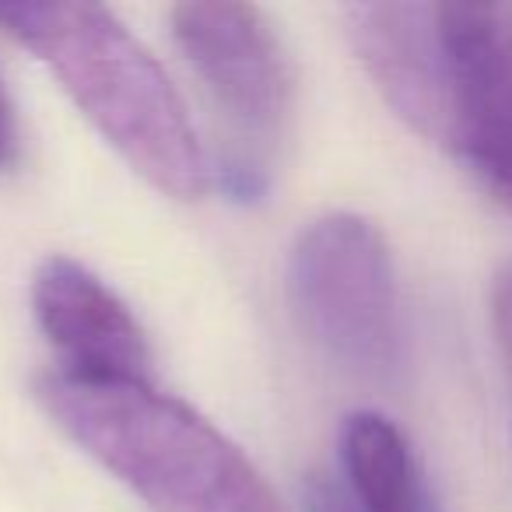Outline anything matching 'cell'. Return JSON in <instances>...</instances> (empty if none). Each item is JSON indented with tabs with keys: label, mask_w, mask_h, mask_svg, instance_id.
I'll list each match as a JSON object with an SVG mask.
<instances>
[{
	"label": "cell",
	"mask_w": 512,
	"mask_h": 512,
	"mask_svg": "<svg viewBox=\"0 0 512 512\" xmlns=\"http://www.w3.org/2000/svg\"><path fill=\"white\" fill-rule=\"evenodd\" d=\"M491 330H495V344L512 372V256L491 278Z\"/></svg>",
	"instance_id": "9c48e42d"
},
{
	"label": "cell",
	"mask_w": 512,
	"mask_h": 512,
	"mask_svg": "<svg viewBox=\"0 0 512 512\" xmlns=\"http://www.w3.org/2000/svg\"><path fill=\"white\" fill-rule=\"evenodd\" d=\"M36 397L53 421L158 512H285L232 439L151 383L46 372Z\"/></svg>",
	"instance_id": "3957f363"
},
{
	"label": "cell",
	"mask_w": 512,
	"mask_h": 512,
	"mask_svg": "<svg viewBox=\"0 0 512 512\" xmlns=\"http://www.w3.org/2000/svg\"><path fill=\"white\" fill-rule=\"evenodd\" d=\"M302 512H362V505L341 477L313 470L302 484Z\"/></svg>",
	"instance_id": "ba28073f"
},
{
	"label": "cell",
	"mask_w": 512,
	"mask_h": 512,
	"mask_svg": "<svg viewBox=\"0 0 512 512\" xmlns=\"http://www.w3.org/2000/svg\"><path fill=\"white\" fill-rule=\"evenodd\" d=\"M341 470L362 512H442L411 439L379 411L344 418Z\"/></svg>",
	"instance_id": "52a82bcc"
},
{
	"label": "cell",
	"mask_w": 512,
	"mask_h": 512,
	"mask_svg": "<svg viewBox=\"0 0 512 512\" xmlns=\"http://www.w3.org/2000/svg\"><path fill=\"white\" fill-rule=\"evenodd\" d=\"M348 32L386 106L512 211V4H355Z\"/></svg>",
	"instance_id": "6da1fadb"
},
{
	"label": "cell",
	"mask_w": 512,
	"mask_h": 512,
	"mask_svg": "<svg viewBox=\"0 0 512 512\" xmlns=\"http://www.w3.org/2000/svg\"><path fill=\"white\" fill-rule=\"evenodd\" d=\"M288 292L309 341L344 372L386 383L404 362V313L383 232L334 211L302 228L288 260Z\"/></svg>",
	"instance_id": "5b68a950"
},
{
	"label": "cell",
	"mask_w": 512,
	"mask_h": 512,
	"mask_svg": "<svg viewBox=\"0 0 512 512\" xmlns=\"http://www.w3.org/2000/svg\"><path fill=\"white\" fill-rule=\"evenodd\" d=\"M32 313L71 376L151 383V348L130 306L88 267L43 260L32 278Z\"/></svg>",
	"instance_id": "8992f818"
},
{
	"label": "cell",
	"mask_w": 512,
	"mask_h": 512,
	"mask_svg": "<svg viewBox=\"0 0 512 512\" xmlns=\"http://www.w3.org/2000/svg\"><path fill=\"white\" fill-rule=\"evenodd\" d=\"M22 155V130H18L15 102L0 81V169H11Z\"/></svg>",
	"instance_id": "30bf717a"
},
{
	"label": "cell",
	"mask_w": 512,
	"mask_h": 512,
	"mask_svg": "<svg viewBox=\"0 0 512 512\" xmlns=\"http://www.w3.org/2000/svg\"><path fill=\"white\" fill-rule=\"evenodd\" d=\"M172 36L225 116L228 148L218 183L239 204H256L271 190V155L295 113V67L285 43L253 4H176Z\"/></svg>",
	"instance_id": "277c9868"
},
{
	"label": "cell",
	"mask_w": 512,
	"mask_h": 512,
	"mask_svg": "<svg viewBox=\"0 0 512 512\" xmlns=\"http://www.w3.org/2000/svg\"><path fill=\"white\" fill-rule=\"evenodd\" d=\"M0 29L60 78L74 106L155 190L200 200L211 190L207 158L183 99L151 50L99 4H11Z\"/></svg>",
	"instance_id": "7a4b0ae2"
}]
</instances>
